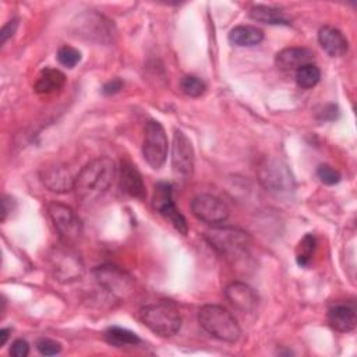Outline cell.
Masks as SVG:
<instances>
[{"label": "cell", "mask_w": 357, "mask_h": 357, "mask_svg": "<svg viewBox=\"0 0 357 357\" xmlns=\"http://www.w3.org/2000/svg\"><path fill=\"white\" fill-rule=\"evenodd\" d=\"M319 78H321V71L314 63L305 64L296 71V82L300 88H304V89H310L315 86L319 82Z\"/></svg>", "instance_id": "cell-24"}, {"label": "cell", "mask_w": 357, "mask_h": 357, "mask_svg": "<svg viewBox=\"0 0 357 357\" xmlns=\"http://www.w3.org/2000/svg\"><path fill=\"white\" fill-rule=\"evenodd\" d=\"M152 206L159 213L166 216L181 234H187V230H188L187 220L181 215V212L176 208V205L173 202V198H172V184L170 183L159 181V183L155 184Z\"/></svg>", "instance_id": "cell-12"}, {"label": "cell", "mask_w": 357, "mask_h": 357, "mask_svg": "<svg viewBox=\"0 0 357 357\" xmlns=\"http://www.w3.org/2000/svg\"><path fill=\"white\" fill-rule=\"evenodd\" d=\"M121 88H123V81L119 79V78H114V79H112V81H109V82H106V84L103 85L102 92H103L105 95H114V93H117Z\"/></svg>", "instance_id": "cell-31"}, {"label": "cell", "mask_w": 357, "mask_h": 357, "mask_svg": "<svg viewBox=\"0 0 357 357\" xmlns=\"http://www.w3.org/2000/svg\"><path fill=\"white\" fill-rule=\"evenodd\" d=\"M317 176L318 178L321 180V183L326 184V185H333V184H337L342 178L339 170H336L335 167H332L331 165H319L317 167Z\"/></svg>", "instance_id": "cell-28"}, {"label": "cell", "mask_w": 357, "mask_h": 357, "mask_svg": "<svg viewBox=\"0 0 357 357\" xmlns=\"http://www.w3.org/2000/svg\"><path fill=\"white\" fill-rule=\"evenodd\" d=\"M172 167L174 176L180 180H188L194 173L192 144L181 130H176L173 135Z\"/></svg>", "instance_id": "cell-11"}, {"label": "cell", "mask_w": 357, "mask_h": 357, "mask_svg": "<svg viewBox=\"0 0 357 357\" xmlns=\"http://www.w3.org/2000/svg\"><path fill=\"white\" fill-rule=\"evenodd\" d=\"M36 349L42 356H56L61 351V344L49 337H39L36 340Z\"/></svg>", "instance_id": "cell-29"}, {"label": "cell", "mask_w": 357, "mask_h": 357, "mask_svg": "<svg viewBox=\"0 0 357 357\" xmlns=\"http://www.w3.org/2000/svg\"><path fill=\"white\" fill-rule=\"evenodd\" d=\"M75 25L77 35L99 43L109 42L113 36V24L95 11H85L78 15Z\"/></svg>", "instance_id": "cell-10"}, {"label": "cell", "mask_w": 357, "mask_h": 357, "mask_svg": "<svg viewBox=\"0 0 357 357\" xmlns=\"http://www.w3.org/2000/svg\"><path fill=\"white\" fill-rule=\"evenodd\" d=\"M49 265L56 280L61 283L74 282L79 279L84 272L79 255L66 243L52 248L49 254Z\"/></svg>", "instance_id": "cell-6"}, {"label": "cell", "mask_w": 357, "mask_h": 357, "mask_svg": "<svg viewBox=\"0 0 357 357\" xmlns=\"http://www.w3.org/2000/svg\"><path fill=\"white\" fill-rule=\"evenodd\" d=\"M314 61L312 50L307 47H286L276 54L275 63L283 71H297L300 67Z\"/></svg>", "instance_id": "cell-16"}, {"label": "cell", "mask_w": 357, "mask_h": 357, "mask_svg": "<svg viewBox=\"0 0 357 357\" xmlns=\"http://www.w3.org/2000/svg\"><path fill=\"white\" fill-rule=\"evenodd\" d=\"M66 84V75L56 68H43L35 82V91L38 93H43V95H49L53 93L56 91H60Z\"/></svg>", "instance_id": "cell-20"}, {"label": "cell", "mask_w": 357, "mask_h": 357, "mask_svg": "<svg viewBox=\"0 0 357 357\" xmlns=\"http://www.w3.org/2000/svg\"><path fill=\"white\" fill-rule=\"evenodd\" d=\"M315 237L311 234L304 236L297 248V264L301 266H307L311 262V258L315 251Z\"/></svg>", "instance_id": "cell-26"}, {"label": "cell", "mask_w": 357, "mask_h": 357, "mask_svg": "<svg viewBox=\"0 0 357 357\" xmlns=\"http://www.w3.org/2000/svg\"><path fill=\"white\" fill-rule=\"evenodd\" d=\"M191 211L194 216L208 225H222L229 218V208L215 195L199 194L191 201Z\"/></svg>", "instance_id": "cell-13"}, {"label": "cell", "mask_w": 357, "mask_h": 357, "mask_svg": "<svg viewBox=\"0 0 357 357\" xmlns=\"http://www.w3.org/2000/svg\"><path fill=\"white\" fill-rule=\"evenodd\" d=\"M120 187L126 194L134 198L144 199L146 197L142 176L137 170V167L128 160H123L120 166Z\"/></svg>", "instance_id": "cell-17"}, {"label": "cell", "mask_w": 357, "mask_h": 357, "mask_svg": "<svg viewBox=\"0 0 357 357\" xmlns=\"http://www.w3.org/2000/svg\"><path fill=\"white\" fill-rule=\"evenodd\" d=\"M47 212L63 243L70 244L81 236L82 233L81 220L68 205H64L60 202H50L47 205Z\"/></svg>", "instance_id": "cell-9"}, {"label": "cell", "mask_w": 357, "mask_h": 357, "mask_svg": "<svg viewBox=\"0 0 357 357\" xmlns=\"http://www.w3.org/2000/svg\"><path fill=\"white\" fill-rule=\"evenodd\" d=\"M264 32L262 29L254 25H237L229 32L230 43L241 47L257 46L262 42Z\"/></svg>", "instance_id": "cell-21"}, {"label": "cell", "mask_w": 357, "mask_h": 357, "mask_svg": "<svg viewBox=\"0 0 357 357\" xmlns=\"http://www.w3.org/2000/svg\"><path fill=\"white\" fill-rule=\"evenodd\" d=\"M116 176V165L110 158L100 156L86 163L75 177L74 192L82 204H92L110 188Z\"/></svg>", "instance_id": "cell-1"}, {"label": "cell", "mask_w": 357, "mask_h": 357, "mask_svg": "<svg viewBox=\"0 0 357 357\" xmlns=\"http://www.w3.org/2000/svg\"><path fill=\"white\" fill-rule=\"evenodd\" d=\"M29 353V344L24 339H17L10 347V354L13 357H26Z\"/></svg>", "instance_id": "cell-30"}, {"label": "cell", "mask_w": 357, "mask_h": 357, "mask_svg": "<svg viewBox=\"0 0 357 357\" xmlns=\"http://www.w3.org/2000/svg\"><path fill=\"white\" fill-rule=\"evenodd\" d=\"M40 180L49 191L57 194L73 191L75 183V177H73L68 167L59 163L45 167L40 173Z\"/></svg>", "instance_id": "cell-15"}, {"label": "cell", "mask_w": 357, "mask_h": 357, "mask_svg": "<svg viewBox=\"0 0 357 357\" xmlns=\"http://www.w3.org/2000/svg\"><path fill=\"white\" fill-rule=\"evenodd\" d=\"M226 300L240 312L251 314L258 307V294L255 290L243 282H231L225 289Z\"/></svg>", "instance_id": "cell-14"}, {"label": "cell", "mask_w": 357, "mask_h": 357, "mask_svg": "<svg viewBox=\"0 0 357 357\" xmlns=\"http://www.w3.org/2000/svg\"><path fill=\"white\" fill-rule=\"evenodd\" d=\"M93 276L102 289L119 300H126L134 290V278L117 265L105 264L96 266Z\"/></svg>", "instance_id": "cell-7"}, {"label": "cell", "mask_w": 357, "mask_h": 357, "mask_svg": "<svg viewBox=\"0 0 357 357\" xmlns=\"http://www.w3.org/2000/svg\"><path fill=\"white\" fill-rule=\"evenodd\" d=\"M17 25H18V22H17V20H13V21H8L3 28H1V32H0V36H1V45L10 38V36H13L14 35V32H15V29H17Z\"/></svg>", "instance_id": "cell-32"}, {"label": "cell", "mask_w": 357, "mask_h": 357, "mask_svg": "<svg viewBox=\"0 0 357 357\" xmlns=\"http://www.w3.org/2000/svg\"><path fill=\"white\" fill-rule=\"evenodd\" d=\"M250 18L258 22L264 24H271V25H289L290 21L287 15L284 14L283 10L271 7V6H264V4H257L250 8Z\"/></svg>", "instance_id": "cell-22"}, {"label": "cell", "mask_w": 357, "mask_h": 357, "mask_svg": "<svg viewBox=\"0 0 357 357\" xmlns=\"http://www.w3.org/2000/svg\"><path fill=\"white\" fill-rule=\"evenodd\" d=\"M326 319L329 326L336 332H350L357 324L356 308L351 304H335L328 310Z\"/></svg>", "instance_id": "cell-18"}, {"label": "cell", "mask_w": 357, "mask_h": 357, "mask_svg": "<svg viewBox=\"0 0 357 357\" xmlns=\"http://www.w3.org/2000/svg\"><path fill=\"white\" fill-rule=\"evenodd\" d=\"M105 340L114 346V347H123V346H137L141 340L137 333L132 331H128L126 328L120 326H110L105 331Z\"/></svg>", "instance_id": "cell-23"}, {"label": "cell", "mask_w": 357, "mask_h": 357, "mask_svg": "<svg viewBox=\"0 0 357 357\" xmlns=\"http://www.w3.org/2000/svg\"><path fill=\"white\" fill-rule=\"evenodd\" d=\"M198 324L211 336L234 343L241 335V329L236 318L225 307L218 304H206L198 311Z\"/></svg>", "instance_id": "cell-3"}, {"label": "cell", "mask_w": 357, "mask_h": 357, "mask_svg": "<svg viewBox=\"0 0 357 357\" xmlns=\"http://www.w3.org/2000/svg\"><path fill=\"white\" fill-rule=\"evenodd\" d=\"M57 60L61 66L67 67V68H73L75 67L79 60H81V53L78 49L68 46V45H63L59 50H57Z\"/></svg>", "instance_id": "cell-27"}, {"label": "cell", "mask_w": 357, "mask_h": 357, "mask_svg": "<svg viewBox=\"0 0 357 357\" xmlns=\"http://www.w3.org/2000/svg\"><path fill=\"white\" fill-rule=\"evenodd\" d=\"M141 322L155 335L170 337L181 328V317L173 301L162 300L156 304H148L139 310Z\"/></svg>", "instance_id": "cell-2"}, {"label": "cell", "mask_w": 357, "mask_h": 357, "mask_svg": "<svg viewBox=\"0 0 357 357\" xmlns=\"http://www.w3.org/2000/svg\"><path fill=\"white\" fill-rule=\"evenodd\" d=\"M180 88L183 93H185L187 96L198 98L204 95V92L206 91V84L195 75H184L180 79Z\"/></svg>", "instance_id": "cell-25"}, {"label": "cell", "mask_w": 357, "mask_h": 357, "mask_svg": "<svg viewBox=\"0 0 357 357\" xmlns=\"http://www.w3.org/2000/svg\"><path fill=\"white\" fill-rule=\"evenodd\" d=\"M318 42L331 57H340L349 49V42L344 35L331 25H325L318 31Z\"/></svg>", "instance_id": "cell-19"}, {"label": "cell", "mask_w": 357, "mask_h": 357, "mask_svg": "<svg viewBox=\"0 0 357 357\" xmlns=\"http://www.w3.org/2000/svg\"><path fill=\"white\" fill-rule=\"evenodd\" d=\"M257 176L264 188L275 194L291 192L296 185L287 165L273 156H266L258 163Z\"/></svg>", "instance_id": "cell-5"}, {"label": "cell", "mask_w": 357, "mask_h": 357, "mask_svg": "<svg viewBox=\"0 0 357 357\" xmlns=\"http://www.w3.org/2000/svg\"><path fill=\"white\" fill-rule=\"evenodd\" d=\"M167 137L163 126L159 121L151 120L144 130L142 156L152 169H160L167 156Z\"/></svg>", "instance_id": "cell-8"}, {"label": "cell", "mask_w": 357, "mask_h": 357, "mask_svg": "<svg viewBox=\"0 0 357 357\" xmlns=\"http://www.w3.org/2000/svg\"><path fill=\"white\" fill-rule=\"evenodd\" d=\"M205 240L212 248L230 261H237L245 257L250 247V236L234 226L216 225L206 230Z\"/></svg>", "instance_id": "cell-4"}, {"label": "cell", "mask_w": 357, "mask_h": 357, "mask_svg": "<svg viewBox=\"0 0 357 357\" xmlns=\"http://www.w3.org/2000/svg\"><path fill=\"white\" fill-rule=\"evenodd\" d=\"M8 333H10V329L8 328H3L0 331V346H4L7 339H8Z\"/></svg>", "instance_id": "cell-33"}]
</instances>
